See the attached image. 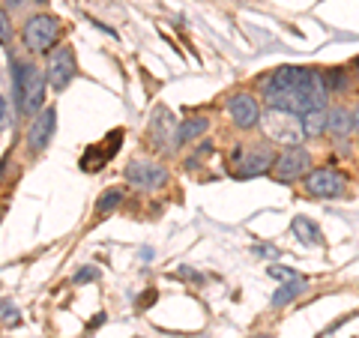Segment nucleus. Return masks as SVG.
Returning a JSON list of instances; mask_svg holds the SVG:
<instances>
[{"mask_svg":"<svg viewBox=\"0 0 359 338\" xmlns=\"http://www.w3.org/2000/svg\"><path fill=\"white\" fill-rule=\"evenodd\" d=\"M332 93L327 72L311 66H278L261 81V96L273 111L302 117L311 108H323Z\"/></svg>","mask_w":359,"mask_h":338,"instance_id":"obj_1","label":"nucleus"},{"mask_svg":"<svg viewBox=\"0 0 359 338\" xmlns=\"http://www.w3.org/2000/svg\"><path fill=\"white\" fill-rule=\"evenodd\" d=\"M45 84L48 75L27 60H13V96L25 117H36L45 102Z\"/></svg>","mask_w":359,"mask_h":338,"instance_id":"obj_2","label":"nucleus"},{"mask_svg":"<svg viewBox=\"0 0 359 338\" xmlns=\"http://www.w3.org/2000/svg\"><path fill=\"white\" fill-rule=\"evenodd\" d=\"M276 165V153L269 144H252V147H240L237 153H233V177H257V174H264L269 171V168Z\"/></svg>","mask_w":359,"mask_h":338,"instance_id":"obj_3","label":"nucleus"},{"mask_svg":"<svg viewBox=\"0 0 359 338\" xmlns=\"http://www.w3.org/2000/svg\"><path fill=\"white\" fill-rule=\"evenodd\" d=\"M57 33H60V21L54 15H33V18H27L25 30H21V42H25L27 51L39 54V51L51 48Z\"/></svg>","mask_w":359,"mask_h":338,"instance_id":"obj_4","label":"nucleus"},{"mask_svg":"<svg viewBox=\"0 0 359 338\" xmlns=\"http://www.w3.org/2000/svg\"><path fill=\"white\" fill-rule=\"evenodd\" d=\"M311 168V156L306 147H299V144H287V147L276 156V165H273V174L278 183H294L299 180Z\"/></svg>","mask_w":359,"mask_h":338,"instance_id":"obj_5","label":"nucleus"},{"mask_svg":"<svg viewBox=\"0 0 359 338\" xmlns=\"http://www.w3.org/2000/svg\"><path fill=\"white\" fill-rule=\"evenodd\" d=\"M45 75H48V84L54 90H63L69 87V81L78 75V66H75V51L69 45H60L48 54V66H45Z\"/></svg>","mask_w":359,"mask_h":338,"instance_id":"obj_6","label":"nucleus"},{"mask_svg":"<svg viewBox=\"0 0 359 338\" xmlns=\"http://www.w3.org/2000/svg\"><path fill=\"white\" fill-rule=\"evenodd\" d=\"M306 191L314 198H341L344 177L335 168H314V171L306 174Z\"/></svg>","mask_w":359,"mask_h":338,"instance_id":"obj_7","label":"nucleus"},{"mask_svg":"<svg viewBox=\"0 0 359 338\" xmlns=\"http://www.w3.org/2000/svg\"><path fill=\"white\" fill-rule=\"evenodd\" d=\"M126 180L135 189H144V191H156L168 183V171L159 162H147V159H138V162H129L126 168Z\"/></svg>","mask_w":359,"mask_h":338,"instance_id":"obj_8","label":"nucleus"},{"mask_svg":"<svg viewBox=\"0 0 359 338\" xmlns=\"http://www.w3.org/2000/svg\"><path fill=\"white\" fill-rule=\"evenodd\" d=\"M57 129V111L54 108H42L36 117L30 120L27 129V150L30 153H42L51 144V135Z\"/></svg>","mask_w":359,"mask_h":338,"instance_id":"obj_9","label":"nucleus"},{"mask_svg":"<svg viewBox=\"0 0 359 338\" xmlns=\"http://www.w3.org/2000/svg\"><path fill=\"white\" fill-rule=\"evenodd\" d=\"M228 114H231V120H233V126H237V129H252V126L261 123V108H257V99L249 96V93L231 96Z\"/></svg>","mask_w":359,"mask_h":338,"instance_id":"obj_10","label":"nucleus"},{"mask_svg":"<svg viewBox=\"0 0 359 338\" xmlns=\"http://www.w3.org/2000/svg\"><path fill=\"white\" fill-rule=\"evenodd\" d=\"M299 129L306 138H320L323 132H330V111L327 108H311L299 117Z\"/></svg>","mask_w":359,"mask_h":338,"instance_id":"obj_11","label":"nucleus"},{"mask_svg":"<svg viewBox=\"0 0 359 338\" xmlns=\"http://www.w3.org/2000/svg\"><path fill=\"white\" fill-rule=\"evenodd\" d=\"M290 228H294V234H297L306 245H320V243H323L320 228H318V224H314L311 219H306V216H297L294 222H290Z\"/></svg>","mask_w":359,"mask_h":338,"instance_id":"obj_12","label":"nucleus"},{"mask_svg":"<svg viewBox=\"0 0 359 338\" xmlns=\"http://www.w3.org/2000/svg\"><path fill=\"white\" fill-rule=\"evenodd\" d=\"M306 285H309V281L302 278V276H299V278H290L285 288H278L276 294H273V306H276V309H285L290 299H297L302 290H306Z\"/></svg>","mask_w":359,"mask_h":338,"instance_id":"obj_13","label":"nucleus"},{"mask_svg":"<svg viewBox=\"0 0 359 338\" xmlns=\"http://www.w3.org/2000/svg\"><path fill=\"white\" fill-rule=\"evenodd\" d=\"M204 132H207V120L204 117L183 120L180 123V129H177V144H189V141H195L198 135H204Z\"/></svg>","mask_w":359,"mask_h":338,"instance_id":"obj_14","label":"nucleus"},{"mask_svg":"<svg viewBox=\"0 0 359 338\" xmlns=\"http://www.w3.org/2000/svg\"><path fill=\"white\" fill-rule=\"evenodd\" d=\"M351 129H353V114H347L344 108H332V111H330V132L347 135Z\"/></svg>","mask_w":359,"mask_h":338,"instance_id":"obj_15","label":"nucleus"},{"mask_svg":"<svg viewBox=\"0 0 359 338\" xmlns=\"http://www.w3.org/2000/svg\"><path fill=\"white\" fill-rule=\"evenodd\" d=\"M120 201H123V191H120V189H108L105 195L96 201V212H99V216H105V212L114 210V207L120 204Z\"/></svg>","mask_w":359,"mask_h":338,"instance_id":"obj_16","label":"nucleus"},{"mask_svg":"<svg viewBox=\"0 0 359 338\" xmlns=\"http://www.w3.org/2000/svg\"><path fill=\"white\" fill-rule=\"evenodd\" d=\"M266 273L273 276V278H287V281H290V278H299V276L294 273V269H287V266H276V264H273V266H266Z\"/></svg>","mask_w":359,"mask_h":338,"instance_id":"obj_17","label":"nucleus"},{"mask_svg":"<svg viewBox=\"0 0 359 338\" xmlns=\"http://www.w3.org/2000/svg\"><path fill=\"white\" fill-rule=\"evenodd\" d=\"M327 81H330V90H341L347 84V78L341 69H332V72H327Z\"/></svg>","mask_w":359,"mask_h":338,"instance_id":"obj_18","label":"nucleus"},{"mask_svg":"<svg viewBox=\"0 0 359 338\" xmlns=\"http://www.w3.org/2000/svg\"><path fill=\"white\" fill-rule=\"evenodd\" d=\"M18 320V311H15V306H13V302H4V323H15Z\"/></svg>","mask_w":359,"mask_h":338,"instance_id":"obj_19","label":"nucleus"},{"mask_svg":"<svg viewBox=\"0 0 359 338\" xmlns=\"http://www.w3.org/2000/svg\"><path fill=\"white\" fill-rule=\"evenodd\" d=\"M93 278H96V269L87 266V269H81V273H75V285H81V281H93Z\"/></svg>","mask_w":359,"mask_h":338,"instance_id":"obj_20","label":"nucleus"},{"mask_svg":"<svg viewBox=\"0 0 359 338\" xmlns=\"http://www.w3.org/2000/svg\"><path fill=\"white\" fill-rule=\"evenodd\" d=\"M0 21H4V27H0V30H4V45L9 48V15L4 13V18H0Z\"/></svg>","mask_w":359,"mask_h":338,"instance_id":"obj_21","label":"nucleus"},{"mask_svg":"<svg viewBox=\"0 0 359 338\" xmlns=\"http://www.w3.org/2000/svg\"><path fill=\"white\" fill-rule=\"evenodd\" d=\"M351 114H353V132H359V105L351 111Z\"/></svg>","mask_w":359,"mask_h":338,"instance_id":"obj_22","label":"nucleus"},{"mask_svg":"<svg viewBox=\"0 0 359 338\" xmlns=\"http://www.w3.org/2000/svg\"><path fill=\"white\" fill-rule=\"evenodd\" d=\"M255 338H273V335H269V332H261V335H255Z\"/></svg>","mask_w":359,"mask_h":338,"instance_id":"obj_23","label":"nucleus"},{"mask_svg":"<svg viewBox=\"0 0 359 338\" xmlns=\"http://www.w3.org/2000/svg\"><path fill=\"white\" fill-rule=\"evenodd\" d=\"M356 78H359V63H356Z\"/></svg>","mask_w":359,"mask_h":338,"instance_id":"obj_24","label":"nucleus"}]
</instances>
